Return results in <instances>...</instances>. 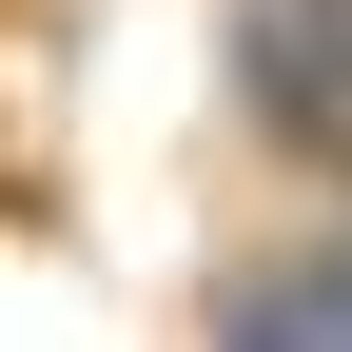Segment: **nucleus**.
Listing matches in <instances>:
<instances>
[{
	"label": "nucleus",
	"mask_w": 352,
	"mask_h": 352,
	"mask_svg": "<svg viewBox=\"0 0 352 352\" xmlns=\"http://www.w3.org/2000/svg\"><path fill=\"white\" fill-rule=\"evenodd\" d=\"M235 118L352 176V0H235Z\"/></svg>",
	"instance_id": "1"
},
{
	"label": "nucleus",
	"mask_w": 352,
	"mask_h": 352,
	"mask_svg": "<svg viewBox=\"0 0 352 352\" xmlns=\"http://www.w3.org/2000/svg\"><path fill=\"white\" fill-rule=\"evenodd\" d=\"M215 352H352V235L235 274V294H215Z\"/></svg>",
	"instance_id": "2"
}]
</instances>
